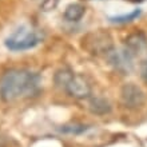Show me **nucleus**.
<instances>
[{
	"label": "nucleus",
	"instance_id": "nucleus-3",
	"mask_svg": "<svg viewBox=\"0 0 147 147\" xmlns=\"http://www.w3.org/2000/svg\"><path fill=\"white\" fill-rule=\"evenodd\" d=\"M82 42L83 48H86L92 55H107V52L114 47L110 34L105 31L91 32L86 38H83Z\"/></svg>",
	"mask_w": 147,
	"mask_h": 147
},
{
	"label": "nucleus",
	"instance_id": "nucleus-12",
	"mask_svg": "<svg viewBox=\"0 0 147 147\" xmlns=\"http://www.w3.org/2000/svg\"><path fill=\"white\" fill-rule=\"evenodd\" d=\"M59 130H60L62 132H66V134H75V135H78V134H82V132L87 131L88 127L84 126V124L70 123V124H64V126H62Z\"/></svg>",
	"mask_w": 147,
	"mask_h": 147
},
{
	"label": "nucleus",
	"instance_id": "nucleus-8",
	"mask_svg": "<svg viewBox=\"0 0 147 147\" xmlns=\"http://www.w3.org/2000/svg\"><path fill=\"white\" fill-rule=\"evenodd\" d=\"M88 109L95 115H107L111 112V103L103 96H91L88 98Z\"/></svg>",
	"mask_w": 147,
	"mask_h": 147
},
{
	"label": "nucleus",
	"instance_id": "nucleus-6",
	"mask_svg": "<svg viewBox=\"0 0 147 147\" xmlns=\"http://www.w3.org/2000/svg\"><path fill=\"white\" fill-rule=\"evenodd\" d=\"M64 91L71 98L78 99V100L88 99L92 95V88L87 78H84L83 75H78V74H74L71 76V79L64 87Z\"/></svg>",
	"mask_w": 147,
	"mask_h": 147
},
{
	"label": "nucleus",
	"instance_id": "nucleus-1",
	"mask_svg": "<svg viewBox=\"0 0 147 147\" xmlns=\"http://www.w3.org/2000/svg\"><path fill=\"white\" fill-rule=\"evenodd\" d=\"M39 86V75L30 70L12 68L7 71L0 82V96L4 102H13L31 95Z\"/></svg>",
	"mask_w": 147,
	"mask_h": 147
},
{
	"label": "nucleus",
	"instance_id": "nucleus-14",
	"mask_svg": "<svg viewBox=\"0 0 147 147\" xmlns=\"http://www.w3.org/2000/svg\"><path fill=\"white\" fill-rule=\"evenodd\" d=\"M140 75H142V78L147 82V58L144 59L143 62H142V64H140Z\"/></svg>",
	"mask_w": 147,
	"mask_h": 147
},
{
	"label": "nucleus",
	"instance_id": "nucleus-4",
	"mask_svg": "<svg viewBox=\"0 0 147 147\" xmlns=\"http://www.w3.org/2000/svg\"><path fill=\"white\" fill-rule=\"evenodd\" d=\"M106 58H107L110 66H112L114 70L123 74V75L130 74L132 71V68H134V58L124 47L123 48L112 47L111 50L107 52Z\"/></svg>",
	"mask_w": 147,
	"mask_h": 147
},
{
	"label": "nucleus",
	"instance_id": "nucleus-10",
	"mask_svg": "<svg viewBox=\"0 0 147 147\" xmlns=\"http://www.w3.org/2000/svg\"><path fill=\"white\" fill-rule=\"evenodd\" d=\"M72 75H74V72L71 70H68V68H60L59 71H56V74H55V76H54L55 84L58 86L59 88L64 90V87H66V84L68 83V80L71 79Z\"/></svg>",
	"mask_w": 147,
	"mask_h": 147
},
{
	"label": "nucleus",
	"instance_id": "nucleus-2",
	"mask_svg": "<svg viewBox=\"0 0 147 147\" xmlns=\"http://www.w3.org/2000/svg\"><path fill=\"white\" fill-rule=\"evenodd\" d=\"M42 42V35L27 26L18 28L9 38L5 39V47L11 51H26L36 47Z\"/></svg>",
	"mask_w": 147,
	"mask_h": 147
},
{
	"label": "nucleus",
	"instance_id": "nucleus-11",
	"mask_svg": "<svg viewBox=\"0 0 147 147\" xmlns=\"http://www.w3.org/2000/svg\"><path fill=\"white\" fill-rule=\"evenodd\" d=\"M140 15V9H134V11L128 12L126 15H119V16H111L110 20H111L112 23H130L132 20H135L138 16Z\"/></svg>",
	"mask_w": 147,
	"mask_h": 147
},
{
	"label": "nucleus",
	"instance_id": "nucleus-5",
	"mask_svg": "<svg viewBox=\"0 0 147 147\" xmlns=\"http://www.w3.org/2000/svg\"><path fill=\"white\" fill-rule=\"evenodd\" d=\"M120 98L124 107L130 110H138L144 105L146 95L143 90L135 83H126L120 90Z\"/></svg>",
	"mask_w": 147,
	"mask_h": 147
},
{
	"label": "nucleus",
	"instance_id": "nucleus-7",
	"mask_svg": "<svg viewBox=\"0 0 147 147\" xmlns=\"http://www.w3.org/2000/svg\"><path fill=\"white\" fill-rule=\"evenodd\" d=\"M124 48L132 58H143L147 55V36L142 31L132 32L124 39Z\"/></svg>",
	"mask_w": 147,
	"mask_h": 147
},
{
	"label": "nucleus",
	"instance_id": "nucleus-13",
	"mask_svg": "<svg viewBox=\"0 0 147 147\" xmlns=\"http://www.w3.org/2000/svg\"><path fill=\"white\" fill-rule=\"evenodd\" d=\"M58 1L59 0H43V3H42L43 11H52L58 5Z\"/></svg>",
	"mask_w": 147,
	"mask_h": 147
},
{
	"label": "nucleus",
	"instance_id": "nucleus-15",
	"mask_svg": "<svg viewBox=\"0 0 147 147\" xmlns=\"http://www.w3.org/2000/svg\"><path fill=\"white\" fill-rule=\"evenodd\" d=\"M139 1H142V0H139Z\"/></svg>",
	"mask_w": 147,
	"mask_h": 147
},
{
	"label": "nucleus",
	"instance_id": "nucleus-9",
	"mask_svg": "<svg viewBox=\"0 0 147 147\" xmlns=\"http://www.w3.org/2000/svg\"><path fill=\"white\" fill-rule=\"evenodd\" d=\"M86 13V7L80 3H72L68 4L64 9V19L68 22H79V20L84 16Z\"/></svg>",
	"mask_w": 147,
	"mask_h": 147
}]
</instances>
